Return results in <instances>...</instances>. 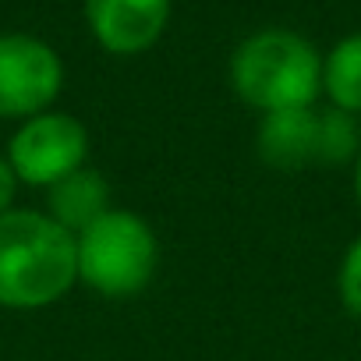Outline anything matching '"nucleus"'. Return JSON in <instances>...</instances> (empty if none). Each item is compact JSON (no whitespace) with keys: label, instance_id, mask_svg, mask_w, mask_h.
Masks as SVG:
<instances>
[{"label":"nucleus","instance_id":"1","mask_svg":"<svg viewBox=\"0 0 361 361\" xmlns=\"http://www.w3.org/2000/svg\"><path fill=\"white\" fill-rule=\"evenodd\" d=\"M78 280V241L47 213L0 216V308H47Z\"/></svg>","mask_w":361,"mask_h":361},{"label":"nucleus","instance_id":"2","mask_svg":"<svg viewBox=\"0 0 361 361\" xmlns=\"http://www.w3.org/2000/svg\"><path fill=\"white\" fill-rule=\"evenodd\" d=\"M231 82L234 92L262 114L312 106L322 89V61L298 32L266 29L238 47L231 61Z\"/></svg>","mask_w":361,"mask_h":361},{"label":"nucleus","instance_id":"3","mask_svg":"<svg viewBox=\"0 0 361 361\" xmlns=\"http://www.w3.org/2000/svg\"><path fill=\"white\" fill-rule=\"evenodd\" d=\"M78 280L106 298L138 294L156 273V234L135 213L110 209L78 238Z\"/></svg>","mask_w":361,"mask_h":361},{"label":"nucleus","instance_id":"4","mask_svg":"<svg viewBox=\"0 0 361 361\" xmlns=\"http://www.w3.org/2000/svg\"><path fill=\"white\" fill-rule=\"evenodd\" d=\"M259 152L273 170H305V166H343L357 159V128L354 117L329 106H294L266 114L259 128Z\"/></svg>","mask_w":361,"mask_h":361},{"label":"nucleus","instance_id":"5","mask_svg":"<svg viewBox=\"0 0 361 361\" xmlns=\"http://www.w3.org/2000/svg\"><path fill=\"white\" fill-rule=\"evenodd\" d=\"M89 156V131L71 114H36L8 142V163L22 185L54 188L68 173L82 170Z\"/></svg>","mask_w":361,"mask_h":361},{"label":"nucleus","instance_id":"6","mask_svg":"<svg viewBox=\"0 0 361 361\" xmlns=\"http://www.w3.org/2000/svg\"><path fill=\"white\" fill-rule=\"evenodd\" d=\"M64 64L54 47L25 32H0V117L29 121L61 96Z\"/></svg>","mask_w":361,"mask_h":361},{"label":"nucleus","instance_id":"7","mask_svg":"<svg viewBox=\"0 0 361 361\" xmlns=\"http://www.w3.org/2000/svg\"><path fill=\"white\" fill-rule=\"evenodd\" d=\"M92 36L110 54L149 50L170 18V0H85Z\"/></svg>","mask_w":361,"mask_h":361},{"label":"nucleus","instance_id":"8","mask_svg":"<svg viewBox=\"0 0 361 361\" xmlns=\"http://www.w3.org/2000/svg\"><path fill=\"white\" fill-rule=\"evenodd\" d=\"M47 192H50L47 195V216L75 238L85 227H92L99 216L110 213V185L103 180L99 170H89V166L68 173L64 180H57Z\"/></svg>","mask_w":361,"mask_h":361},{"label":"nucleus","instance_id":"9","mask_svg":"<svg viewBox=\"0 0 361 361\" xmlns=\"http://www.w3.org/2000/svg\"><path fill=\"white\" fill-rule=\"evenodd\" d=\"M322 89L343 114H361V32L347 36L322 61Z\"/></svg>","mask_w":361,"mask_h":361},{"label":"nucleus","instance_id":"10","mask_svg":"<svg viewBox=\"0 0 361 361\" xmlns=\"http://www.w3.org/2000/svg\"><path fill=\"white\" fill-rule=\"evenodd\" d=\"M340 298H343L347 312L361 319V238L343 255V266H340Z\"/></svg>","mask_w":361,"mask_h":361},{"label":"nucleus","instance_id":"11","mask_svg":"<svg viewBox=\"0 0 361 361\" xmlns=\"http://www.w3.org/2000/svg\"><path fill=\"white\" fill-rule=\"evenodd\" d=\"M15 192H18V173L11 170L8 156H0V216H4V213H11Z\"/></svg>","mask_w":361,"mask_h":361},{"label":"nucleus","instance_id":"12","mask_svg":"<svg viewBox=\"0 0 361 361\" xmlns=\"http://www.w3.org/2000/svg\"><path fill=\"white\" fill-rule=\"evenodd\" d=\"M354 192H357V202H361V152L354 159Z\"/></svg>","mask_w":361,"mask_h":361}]
</instances>
